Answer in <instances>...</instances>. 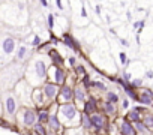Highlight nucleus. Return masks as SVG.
<instances>
[{"label": "nucleus", "instance_id": "f257e3e1", "mask_svg": "<svg viewBox=\"0 0 153 135\" xmlns=\"http://www.w3.org/2000/svg\"><path fill=\"white\" fill-rule=\"evenodd\" d=\"M47 72H48V65L42 59H33L29 63V66H27L24 80L33 89L35 87H41L47 81Z\"/></svg>", "mask_w": 153, "mask_h": 135}, {"label": "nucleus", "instance_id": "f03ea898", "mask_svg": "<svg viewBox=\"0 0 153 135\" xmlns=\"http://www.w3.org/2000/svg\"><path fill=\"white\" fill-rule=\"evenodd\" d=\"M57 119L63 125L65 129H72V128H80V116L81 111L72 104H62L57 108Z\"/></svg>", "mask_w": 153, "mask_h": 135}, {"label": "nucleus", "instance_id": "7ed1b4c3", "mask_svg": "<svg viewBox=\"0 0 153 135\" xmlns=\"http://www.w3.org/2000/svg\"><path fill=\"white\" fill-rule=\"evenodd\" d=\"M17 129H32L35 123H38L36 110L32 107H20L18 113L15 114Z\"/></svg>", "mask_w": 153, "mask_h": 135}, {"label": "nucleus", "instance_id": "20e7f679", "mask_svg": "<svg viewBox=\"0 0 153 135\" xmlns=\"http://www.w3.org/2000/svg\"><path fill=\"white\" fill-rule=\"evenodd\" d=\"M2 107H3V114H5L6 120L15 119V114L20 110V102H18L17 96L14 95V92H6L5 93Z\"/></svg>", "mask_w": 153, "mask_h": 135}, {"label": "nucleus", "instance_id": "39448f33", "mask_svg": "<svg viewBox=\"0 0 153 135\" xmlns=\"http://www.w3.org/2000/svg\"><path fill=\"white\" fill-rule=\"evenodd\" d=\"M32 90H33V87L29 86V83H27L26 80H20V81L17 83L14 95L18 96L17 99L21 101L23 107H32V108H33V105H32V99H30V96H32Z\"/></svg>", "mask_w": 153, "mask_h": 135}, {"label": "nucleus", "instance_id": "423d86ee", "mask_svg": "<svg viewBox=\"0 0 153 135\" xmlns=\"http://www.w3.org/2000/svg\"><path fill=\"white\" fill-rule=\"evenodd\" d=\"M66 78H68V71L65 68H59V66H53V65L48 66V72H47L48 83H53L60 87L66 83Z\"/></svg>", "mask_w": 153, "mask_h": 135}, {"label": "nucleus", "instance_id": "0eeeda50", "mask_svg": "<svg viewBox=\"0 0 153 135\" xmlns=\"http://www.w3.org/2000/svg\"><path fill=\"white\" fill-rule=\"evenodd\" d=\"M17 51V39L14 36H3L0 39V57L2 59H9L15 54Z\"/></svg>", "mask_w": 153, "mask_h": 135}, {"label": "nucleus", "instance_id": "6e6552de", "mask_svg": "<svg viewBox=\"0 0 153 135\" xmlns=\"http://www.w3.org/2000/svg\"><path fill=\"white\" fill-rule=\"evenodd\" d=\"M41 90H42V93H44V98H45L47 107L51 105V104H57L56 101H57V95H59V86L45 81V83L41 86Z\"/></svg>", "mask_w": 153, "mask_h": 135}, {"label": "nucleus", "instance_id": "1a4fd4ad", "mask_svg": "<svg viewBox=\"0 0 153 135\" xmlns=\"http://www.w3.org/2000/svg\"><path fill=\"white\" fill-rule=\"evenodd\" d=\"M90 123H92L93 132H104L105 134V129L110 123V119L107 116H104L101 111H98V113L90 116Z\"/></svg>", "mask_w": 153, "mask_h": 135}, {"label": "nucleus", "instance_id": "9d476101", "mask_svg": "<svg viewBox=\"0 0 153 135\" xmlns=\"http://www.w3.org/2000/svg\"><path fill=\"white\" fill-rule=\"evenodd\" d=\"M89 98V92L81 86V83L76 81V84L74 86V105L81 111L83 104L86 102V99Z\"/></svg>", "mask_w": 153, "mask_h": 135}, {"label": "nucleus", "instance_id": "9b49d317", "mask_svg": "<svg viewBox=\"0 0 153 135\" xmlns=\"http://www.w3.org/2000/svg\"><path fill=\"white\" fill-rule=\"evenodd\" d=\"M56 102L59 105H62V104H72L74 102V86H69V84L60 86Z\"/></svg>", "mask_w": 153, "mask_h": 135}, {"label": "nucleus", "instance_id": "f8f14e48", "mask_svg": "<svg viewBox=\"0 0 153 135\" xmlns=\"http://www.w3.org/2000/svg\"><path fill=\"white\" fill-rule=\"evenodd\" d=\"M98 111H99V102H98V99H96L93 95H90V96L86 99V102L83 104L81 113H83V114H87V116H92V114H95V113H98Z\"/></svg>", "mask_w": 153, "mask_h": 135}, {"label": "nucleus", "instance_id": "ddd939ff", "mask_svg": "<svg viewBox=\"0 0 153 135\" xmlns=\"http://www.w3.org/2000/svg\"><path fill=\"white\" fill-rule=\"evenodd\" d=\"M45 126H47V131L48 132H53L56 135H63V132H65V128H63V125L60 123V120L57 119L56 114L50 116V119H48V122H47Z\"/></svg>", "mask_w": 153, "mask_h": 135}, {"label": "nucleus", "instance_id": "4468645a", "mask_svg": "<svg viewBox=\"0 0 153 135\" xmlns=\"http://www.w3.org/2000/svg\"><path fill=\"white\" fill-rule=\"evenodd\" d=\"M32 105L33 108H42V107H47V102H45V98H44V93L41 90V87H35L32 90Z\"/></svg>", "mask_w": 153, "mask_h": 135}, {"label": "nucleus", "instance_id": "2eb2a0df", "mask_svg": "<svg viewBox=\"0 0 153 135\" xmlns=\"http://www.w3.org/2000/svg\"><path fill=\"white\" fill-rule=\"evenodd\" d=\"M116 123H117V129H119V134L120 135H137V132L134 129V125L131 122H128L125 117H122Z\"/></svg>", "mask_w": 153, "mask_h": 135}, {"label": "nucleus", "instance_id": "dca6fc26", "mask_svg": "<svg viewBox=\"0 0 153 135\" xmlns=\"http://www.w3.org/2000/svg\"><path fill=\"white\" fill-rule=\"evenodd\" d=\"M138 102L143 105H153V92L150 89H141L138 93Z\"/></svg>", "mask_w": 153, "mask_h": 135}, {"label": "nucleus", "instance_id": "f3484780", "mask_svg": "<svg viewBox=\"0 0 153 135\" xmlns=\"http://www.w3.org/2000/svg\"><path fill=\"white\" fill-rule=\"evenodd\" d=\"M62 41H63V44H65V45H66L68 48L74 50L75 53L81 51V48H80V44H78V41H75V38H74L72 35H69V33H65V35H63V38H62Z\"/></svg>", "mask_w": 153, "mask_h": 135}, {"label": "nucleus", "instance_id": "a211bd4d", "mask_svg": "<svg viewBox=\"0 0 153 135\" xmlns=\"http://www.w3.org/2000/svg\"><path fill=\"white\" fill-rule=\"evenodd\" d=\"M48 57H50L53 66H59V68H63V66H65V59H63V56H62L56 48H53V50L48 53Z\"/></svg>", "mask_w": 153, "mask_h": 135}, {"label": "nucleus", "instance_id": "6ab92c4d", "mask_svg": "<svg viewBox=\"0 0 153 135\" xmlns=\"http://www.w3.org/2000/svg\"><path fill=\"white\" fill-rule=\"evenodd\" d=\"M99 110L107 117H114L117 114V107L113 105V104H110V102H105V101L102 104H99Z\"/></svg>", "mask_w": 153, "mask_h": 135}, {"label": "nucleus", "instance_id": "aec40b11", "mask_svg": "<svg viewBox=\"0 0 153 135\" xmlns=\"http://www.w3.org/2000/svg\"><path fill=\"white\" fill-rule=\"evenodd\" d=\"M80 128L84 132H87V134H92L93 132V128H92V123H90V116L81 113V116H80Z\"/></svg>", "mask_w": 153, "mask_h": 135}, {"label": "nucleus", "instance_id": "412c9836", "mask_svg": "<svg viewBox=\"0 0 153 135\" xmlns=\"http://www.w3.org/2000/svg\"><path fill=\"white\" fill-rule=\"evenodd\" d=\"M36 110V116H38V123H42V125H47L48 119H50V113L47 110V107H42V108H35Z\"/></svg>", "mask_w": 153, "mask_h": 135}, {"label": "nucleus", "instance_id": "4be33fe9", "mask_svg": "<svg viewBox=\"0 0 153 135\" xmlns=\"http://www.w3.org/2000/svg\"><path fill=\"white\" fill-rule=\"evenodd\" d=\"M29 56V47L27 45H20L17 47V51H15V59L17 62H24Z\"/></svg>", "mask_w": 153, "mask_h": 135}, {"label": "nucleus", "instance_id": "5701e85b", "mask_svg": "<svg viewBox=\"0 0 153 135\" xmlns=\"http://www.w3.org/2000/svg\"><path fill=\"white\" fill-rule=\"evenodd\" d=\"M104 101H105V102H110V104H113V105H116V104H119L120 96H119L116 92L107 90V92H105V99H104Z\"/></svg>", "mask_w": 153, "mask_h": 135}, {"label": "nucleus", "instance_id": "b1692460", "mask_svg": "<svg viewBox=\"0 0 153 135\" xmlns=\"http://www.w3.org/2000/svg\"><path fill=\"white\" fill-rule=\"evenodd\" d=\"M33 135H47V126L42 125V123H35V126L30 129Z\"/></svg>", "mask_w": 153, "mask_h": 135}, {"label": "nucleus", "instance_id": "393cba45", "mask_svg": "<svg viewBox=\"0 0 153 135\" xmlns=\"http://www.w3.org/2000/svg\"><path fill=\"white\" fill-rule=\"evenodd\" d=\"M72 71H74V75H75L76 78H78V80L87 74V71H86V66H84L83 63H78V65H76Z\"/></svg>", "mask_w": 153, "mask_h": 135}, {"label": "nucleus", "instance_id": "a878e982", "mask_svg": "<svg viewBox=\"0 0 153 135\" xmlns=\"http://www.w3.org/2000/svg\"><path fill=\"white\" fill-rule=\"evenodd\" d=\"M125 119L128 122H131V123H137V122H141V114L137 113V111H134V110H131V111H128V114H126Z\"/></svg>", "mask_w": 153, "mask_h": 135}, {"label": "nucleus", "instance_id": "bb28decb", "mask_svg": "<svg viewBox=\"0 0 153 135\" xmlns=\"http://www.w3.org/2000/svg\"><path fill=\"white\" fill-rule=\"evenodd\" d=\"M141 122H143V125L147 128V129H150V128H153V114H144V116H141Z\"/></svg>", "mask_w": 153, "mask_h": 135}, {"label": "nucleus", "instance_id": "cd10ccee", "mask_svg": "<svg viewBox=\"0 0 153 135\" xmlns=\"http://www.w3.org/2000/svg\"><path fill=\"white\" fill-rule=\"evenodd\" d=\"M63 135H90V134L84 132L81 128H72V129H65Z\"/></svg>", "mask_w": 153, "mask_h": 135}, {"label": "nucleus", "instance_id": "c85d7f7f", "mask_svg": "<svg viewBox=\"0 0 153 135\" xmlns=\"http://www.w3.org/2000/svg\"><path fill=\"white\" fill-rule=\"evenodd\" d=\"M89 89H93V90H101V92H107V86H105L102 81H90Z\"/></svg>", "mask_w": 153, "mask_h": 135}, {"label": "nucleus", "instance_id": "c756f323", "mask_svg": "<svg viewBox=\"0 0 153 135\" xmlns=\"http://www.w3.org/2000/svg\"><path fill=\"white\" fill-rule=\"evenodd\" d=\"M132 125H134V129H135L137 135H138V134H141V135H146V134H147V131H149V129H147V128L143 125V122H137V123H132Z\"/></svg>", "mask_w": 153, "mask_h": 135}, {"label": "nucleus", "instance_id": "7c9ffc66", "mask_svg": "<svg viewBox=\"0 0 153 135\" xmlns=\"http://www.w3.org/2000/svg\"><path fill=\"white\" fill-rule=\"evenodd\" d=\"M65 62L68 63V66H69V68H72V69H74V68H75L76 65H78V60H76V57H75V56H68Z\"/></svg>", "mask_w": 153, "mask_h": 135}, {"label": "nucleus", "instance_id": "2f4dec72", "mask_svg": "<svg viewBox=\"0 0 153 135\" xmlns=\"http://www.w3.org/2000/svg\"><path fill=\"white\" fill-rule=\"evenodd\" d=\"M41 45H42V39H41V36H39V35H35L33 39H32V42H30V47H33V48H39Z\"/></svg>", "mask_w": 153, "mask_h": 135}, {"label": "nucleus", "instance_id": "473e14b6", "mask_svg": "<svg viewBox=\"0 0 153 135\" xmlns=\"http://www.w3.org/2000/svg\"><path fill=\"white\" fill-rule=\"evenodd\" d=\"M129 86H131V89H134V90L141 89V87H143V80H141V78H135V80H132V81L129 83Z\"/></svg>", "mask_w": 153, "mask_h": 135}, {"label": "nucleus", "instance_id": "72a5a7b5", "mask_svg": "<svg viewBox=\"0 0 153 135\" xmlns=\"http://www.w3.org/2000/svg\"><path fill=\"white\" fill-rule=\"evenodd\" d=\"M54 20H56V18H54V15L50 12V14L47 15V26H48V30H50V32L54 29Z\"/></svg>", "mask_w": 153, "mask_h": 135}, {"label": "nucleus", "instance_id": "f704fd0d", "mask_svg": "<svg viewBox=\"0 0 153 135\" xmlns=\"http://www.w3.org/2000/svg\"><path fill=\"white\" fill-rule=\"evenodd\" d=\"M144 24H146L144 21H135V23L132 24V27H134V29H138V33H140V32H141V29L144 27Z\"/></svg>", "mask_w": 153, "mask_h": 135}, {"label": "nucleus", "instance_id": "c9c22d12", "mask_svg": "<svg viewBox=\"0 0 153 135\" xmlns=\"http://www.w3.org/2000/svg\"><path fill=\"white\" fill-rule=\"evenodd\" d=\"M119 57H120V63H122V65H128V63H129L128 56H126L125 53H120V54H119Z\"/></svg>", "mask_w": 153, "mask_h": 135}, {"label": "nucleus", "instance_id": "e433bc0d", "mask_svg": "<svg viewBox=\"0 0 153 135\" xmlns=\"http://www.w3.org/2000/svg\"><path fill=\"white\" fill-rule=\"evenodd\" d=\"M80 15H81L83 18H87V11H86L84 5H83V6H81V9H80Z\"/></svg>", "mask_w": 153, "mask_h": 135}, {"label": "nucleus", "instance_id": "4c0bfd02", "mask_svg": "<svg viewBox=\"0 0 153 135\" xmlns=\"http://www.w3.org/2000/svg\"><path fill=\"white\" fill-rule=\"evenodd\" d=\"M122 108L123 110H128L129 108V99H123L122 101Z\"/></svg>", "mask_w": 153, "mask_h": 135}, {"label": "nucleus", "instance_id": "58836bf2", "mask_svg": "<svg viewBox=\"0 0 153 135\" xmlns=\"http://www.w3.org/2000/svg\"><path fill=\"white\" fill-rule=\"evenodd\" d=\"M119 42H120L123 47H129V42H128L126 39H119Z\"/></svg>", "mask_w": 153, "mask_h": 135}, {"label": "nucleus", "instance_id": "ea45409f", "mask_svg": "<svg viewBox=\"0 0 153 135\" xmlns=\"http://www.w3.org/2000/svg\"><path fill=\"white\" fill-rule=\"evenodd\" d=\"M56 6H57L60 11H63V2H59V0H57V2H56Z\"/></svg>", "mask_w": 153, "mask_h": 135}, {"label": "nucleus", "instance_id": "a19ab883", "mask_svg": "<svg viewBox=\"0 0 153 135\" xmlns=\"http://www.w3.org/2000/svg\"><path fill=\"white\" fill-rule=\"evenodd\" d=\"M95 12H96V15H101V5L95 6Z\"/></svg>", "mask_w": 153, "mask_h": 135}, {"label": "nucleus", "instance_id": "79ce46f5", "mask_svg": "<svg viewBox=\"0 0 153 135\" xmlns=\"http://www.w3.org/2000/svg\"><path fill=\"white\" fill-rule=\"evenodd\" d=\"M41 3V6H44V8H48L50 6V2H45V0H42V2H39Z\"/></svg>", "mask_w": 153, "mask_h": 135}, {"label": "nucleus", "instance_id": "37998d69", "mask_svg": "<svg viewBox=\"0 0 153 135\" xmlns=\"http://www.w3.org/2000/svg\"><path fill=\"white\" fill-rule=\"evenodd\" d=\"M146 77H147V78H153V72H152V71H147V72H146Z\"/></svg>", "mask_w": 153, "mask_h": 135}, {"label": "nucleus", "instance_id": "c03bdc74", "mask_svg": "<svg viewBox=\"0 0 153 135\" xmlns=\"http://www.w3.org/2000/svg\"><path fill=\"white\" fill-rule=\"evenodd\" d=\"M5 63H6V59H2V57H0V68H2Z\"/></svg>", "mask_w": 153, "mask_h": 135}, {"label": "nucleus", "instance_id": "a18cd8bd", "mask_svg": "<svg viewBox=\"0 0 153 135\" xmlns=\"http://www.w3.org/2000/svg\"><path fill=\"white\" fill-rule=\"evenodd\" d=\"M90 135H107V134H104V132H92Z\"/></svg>", "mask_w": 153, "mask_h": 135}, {"label": "nucleus", "instance_id": "49530a36", "mask_svg": "<svg viewBox=\"0 0 153 135\" xmlns=\"http://www.w3.org/2000/svg\"><path fill=\"white\" fill-rule=\"evenodd\" d=\"M47 135H56V134H53V132H47Z\"/></svg>", "mask_w": 153, "mask_h": 135}, {"label": "nucleus", "instance_id": "de8ad7c7", "mask_svg": "<svg viewBox=\"0 0 153 135\" xmlns=\"http://www.w3.org/2000/svg\"><path fill=\"white\" fill-rule=\"evenodd\" d=\"M152 135H153V134H152Z\"/></svg>", "mask_w": 153, "mask_h": 135}]
</instances>
